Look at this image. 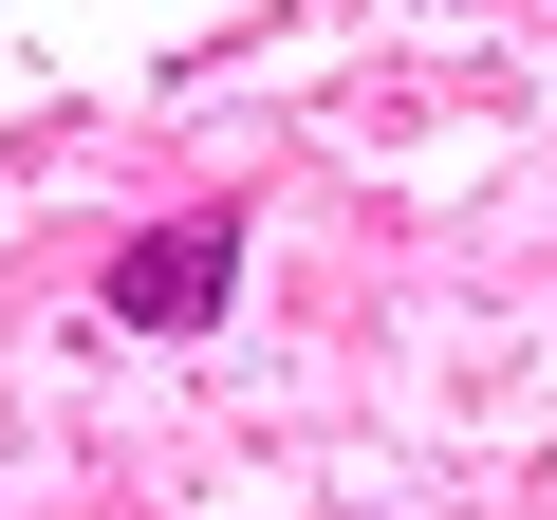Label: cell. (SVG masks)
<instances>
[{
    "mask_svg": "<svg viewBox=\"0 0 557 520\" xmlns=\"http://www.w3.org/2000/svg\"><path fill=\"white\" fill-rule=\"evenodd\" d=\"M223 298H242V205H205V223H168V242L112 260V317L131 335H205Z\"/></svg>",
    "mask_w": 557,
    "mask_h": 520,
    "instance_id": "obj_1",
    "label": "cell"
}]
</instances>
